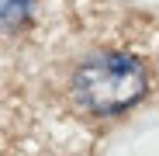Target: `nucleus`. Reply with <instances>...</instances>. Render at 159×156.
<instances>
[{"label":"nucleus","instance_id":"f257e3e1","mask_svg":"<svg viewBox=\"0 0 159 156\" xmlns=\"http://www.w3.org/2000/svg\"><path fill=\"white\" fill-rule=\"evenodd\" d=\"M145 69L125 52H100L73 73V97L93 115H118L145 97Z\"/></svg>","mask_w":159,"mask_h":156},{"label":"nucleus","instance_id":"f03ea898","mask_svg":"<svg viewBox=\"0 0 159 156\" xmlns=\"http://www.w3.org/2000/svg\"><path fill=\"white\" fill-rule=\"evenodd\" d=\"M4 28L7 31H17L24 21H28V14H31V0H4Z\"/></svg>","mask_w":159,"mask_h":156}]
</instances>
